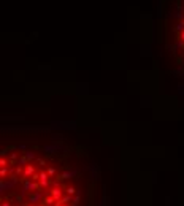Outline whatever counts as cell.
<instances>
[{
	"mask_svg": "<svg viewBox=\"0 0 184 206\" xmlns=\"http://www.w3.org/2000/svg\"><path fill=\"white\" fill-rule=\"evenodd\" d=\"M167 49L184 73V0H173L165 21Z\"/></svg>",
	"mask_w": 184,
	"mask_h": 206,
	"instance_id": "2",
	"label": "cell"
},
{
	"mask_svg": "<svg viewBox=\"0 0 184 206\" xmlns=\"http://www.w3.org/2000/svg\"><path fill=\"white\" fill-rule=\"evenodd\" d=\"M0 206H89L92 178L78 147L24 140L3 146Z\"/></svg>",
	"mask_w": 184,
	"mask_h": 206,
	"instance_id": "1",
	"label": "cell"
}]
</instances>
